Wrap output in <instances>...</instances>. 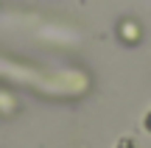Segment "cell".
<instances>
[{"instance_id": "cell-1", "label": "cell", "mask_w": 151, "mask_h": 148, "mask_svg": "<svg viewBox=\"0 0 151 148\" xmlns=\"http://www.w3.org/2000/svg\"><path fill=\"white\" fill-rule=\"evenodd\" d=\"M115 148H134V143H132V140H129V137H123V140H120V143H118V145H115Z\"/></svg>"}, {"instance_id": "cell-2", "label": "cell", "mask_w": 151, "mask_h": 148, "mask_svg": "<svg viewBox=\"0 0 151 148\" xmlns=\"http://www.w3.org/2000/svg\"><path fill=\"white\" fill-rule=\"evenodd\" d=\"M143 126H146V132L151 134V112H148V115H146V120H143Z\"/></svg>"}]
</instances>
